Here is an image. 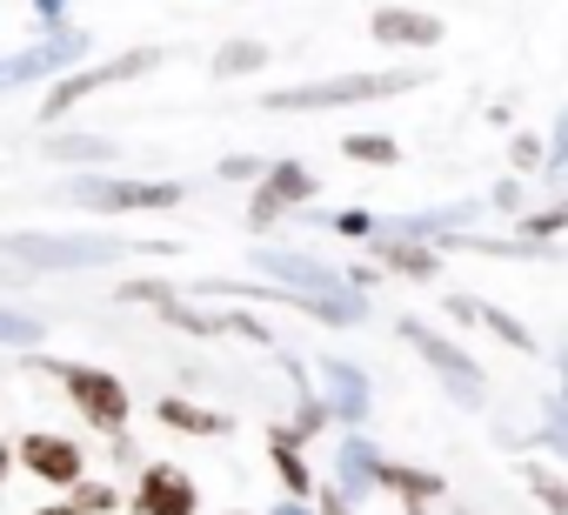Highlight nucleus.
<instances>
[{"mask_svg": "<svg viewBox=\"0 0 568 515\" xmlns=\"http://www.w3.org/2000/svg\"><path fill=\"white\" fill-rule=\"evenodd\" d=\"M0 248H8V262H14V269H8V282H21L28 269H54V275H61V269H108V262H121V254H134V248H141V254H174V241H114V234H108V241H101V234H21V228H14L8 241H0Z\"/></svg>", "mask_w": 568, "mask_h": 515, "instance_id": "nucleus-1", "label": "nucleus"}, {"mask_svg": "<svg viewBox=\"0 0 568 515\" xmlns=\"http://www.w3.org/2000/svg\"><path fill=\"white\" fill-rule=\"evenodd\" d=\"M28 368L54 375V382L68 388V402H74V415H81L88 428H101V435H128L134 395H128V382H121V375L88 368V362H48V355H28Z\"/></svg>", "mask_w": 568, "mask_h": 515, "instance_id": "nucleus-2", "label": "nucleus"}, {"mask_svg": "<svg viewBox=\"0 0 568 515\" xmlns=\"http://www.w3.org/2000/svg\"><path fill=\"white\" fill-rule=\"evenodd\" d=\"M428 74L422 68H395V74H342V81H308V88H274L261 94L274 114H322V108H362V101H388V94H408L422 88Z\"/></svg>", "mask_w": 568, "mask_h": 515, "instance_id": "nucleus-3", "label": "nucleus"}, {"mask_svg": "<svg viewBox=\"0 0 568 515\" xmlns=\"http://www.w3.org/2000/svg\"><path fill=\"white\" fill-rule=\"evenodd\" d=\"M254 275H261V282H274V289L322 295V302L348 309L355 322H368V302H362L355 275H348V269H335V262H315V254H295V248H254Z\"/></svg>", "mask_w": 568, "mask_h": 515, "instance_id": "nucleus-4", "label": "nucleus"}, {"mask_svg": "<svg viewBox=\"0 0 568 515\" xmlns=\"http://www.w3.org/2000/svg\"><path fill=\"white\" fill-rule=\"evenodd\" d=\"M402 342H408L435 375H442V388H448L462 408H481V402H488V375H481V362H475L462 342H448V335H442V329H428L422 315H402Z\"/></svg>", "mask_w": 568, "mask_h": 515, "instance_id": "nucleus-5", "label": "nucleus"}, {"mask_svg": "<svg viewBox=\"0 0 568 515\" xmlns=\"http://www.w3.org/2000/svg\"><path fill=\"white\" fill-rule=\"evenodd\" d=\"M154 68H168V48H128V54H114V61L74 68L68 81H54V88H48V101H41V121H61V114H74L88 94H101V88H121V81H141V74H154Z\"/></svg>", "mask_w": 568, "mask_h": 515, "instance_id": "nucleus-6", "label": "nucleus"}, {"mask_svg": "<svg viewBox=\"0 0 568 515\" xmlns=\"http://www.w3.org/2000/svg\"><path fill=\"white\" fill-rule=\"evenodd\" d=\"M181 181H108V174H81L68 181V201L94 208V214H154V208H181Z\"/></svg>", "mask_w": 568, "mask_h": 515, "instance_id": "nucleus-7", "label": "nucleus"}, {"mask_svg": "<svg viewBox=\"0 0 568 515\" xmlns=\"http://www.w3.org/2000/svg\"><path fill=\"white\" fill-rule=\"evenodd\" d=\"M14 462H21L34 482L68 488V495L88 482V448H81L74 435H54V428H28V435H14Z\"/></svg>", "mask_w": 568, "mask_h": 515, "instance_id": "nucleus-8", "label": "nucleus"}, {"mask_svg": "<svg viewBox=\"0 0 568 515\" xmlns=\"http://www.w3.org/2000/svg\"><path fill=\"white\" fill-rule=\"evenodd\" d=\"M81 54H88V34L81 28H54V34H41L34 48H21V54H8L0 61V88H34V81H68V68H81Z\"/></svg>", "mask_w": 568, "mask_h": 515, "instance_id": "nucleus-9", "label": "nucleus"}, {"mask_svg": "<svg viewBox=\"0 0 568 515\" xmlns=\"http://www.w3.org/2000/svg\"><path fill=\"white\" fill-rule=\"evenodd\" d=\"M134 515H201V488L187 468L174 462H141V482H134Z\"/></svg>", "mask_w": 568, "mask_h": 515, "instance_id": "nucleus-10", "label": "nucleus"}, {"mask_svg": "<svg viewBox=\"0 0 568 515\" xmlns=\"http://www.w3.org/2000/svg\"><path fill=\"white\" fill-rule=\"evenodd\" d=\"M382 462H388V455H382L362 428L342 435V448H335V488H342L348 502H368V495L382 488Z\"/></svg>", "mask_w": 568, "mask_h": 515, "instance_id": "nucleus-11", "label": "nucleus"}, {"mask_svg": "<svg viewBox=\"0 0 568 515\" xmlns=\"http://www.w3.org/2000/svg\"><path fill=\"white\" fill-rule=\"evenodd\" d=\"M368 34H375L382 48L428 54V48L442 41V21H435V14H422V8H375V14H368Z\"/></svg>", "mask_w": 568, "mask_h": 515, "instance_id": "nucleus-12", "label": "nucleus"}, {"mask_svg": "<svg viewBox=\"0 0 568 515\" xmlns=\"http://www.w3.org/2000/svg\"><path fill=\"white\" fill-rule=\"evenodd\" d=\"M267 462H274V475H281V488H288L295 502H308V495H322V475H315V462L302 455V435H295L288 422H274V428H267Z\"/></svg>", "mask_w": 568, "mask_h": 515, "instance_id": "nucleus-13", "label": "nucleus"}, {"mask_svg": "<svg viewBox=\"0 0 568 515\" xmlns=\"http://www.w3.org/2000/svg\"><path fill=\"white\" fill-rule=\"evenodd\" d=\"M368 254H375V269H388V275H408V282H435V275H442V248H428V241L375 234V241H368Z\"/></svg>", "mask_w": 568, "mask_h": 515, "instance_id": "nucleus-14", "label": "nucleus"}, {"mask_svg": "<svg viewBox=\"0 0 568 515\" xmlns=\"http://www.w3.org/2000/svg\"><path fill=\"white\" fill-rule=\"evenodd\" d=\"M448 315H455V322H475V329H488V335H501L515 355H535V349H541V342H535V335H528V329H521L508 309H495V302H475V295H448Z\"/></svg>", "mask_w": 568, "mask_h": 515, "instance_id": "nucleus-15", "label": "nucleus"}, {"mask_svg": "<svg viewBox=\"0 0 568 515\" xmlns=\"http://www.w3.org/2000/svg\"><path fill=\"white\" fill-rule=\"evenodd\" d=\"M315 368H322V382H328V408H335L342 422H362L368 402H375V395H368V375H362L355 362H342V355H322Z\"/></svg>", "mask_w": 568, "mask_h": 515, "instance_id": "nucleus-16", "label": "nucleus"}, {"mask_svg": "<svg viewBox=\"0 0 568 515\" xmlns=\"http://www.w3.org/2000/svg\"><path fill=\"white\" fill-rule=\"evenodd\" d=\"M154 422L161 428H181V435H227L234 428L221 408H201V402H181V395H161L154 402Z\"/></svg>", "mask_w": 568, "mask_h": 515, "instance_id": "nucleus-17", "label": "nucleus"}, {"mask_svg": "<svg viewBox=\"0 0 568 515\" xmlns=\"http://www.w3.org/2000/svg\"><path fill=\"white\" fill-rule=\"evenodd\" d=\"M382 488L402 502V508H428L442 495V475L435 468H408V462H382Z\"/></svg>", "mask_w": 568, "mask_h": 515, "instance_id": "nucleus-18", "label": "nucleus"}, {"mask_svg": "<svg viewBox=\"0 0 568 515\" xmlns=\"http://www.w3.org/2000/svg\"><path fill=\"white\" fill-rule=\"evenodd\" d=\"M261 188H267L274 201H288V208H308V201L322 194V181H315V168H302V161H274Z\"/></svg>", "mask_w": 568, "mask_h": 515, "instance_id": "nucleus-19", "label": "nucleus"}, {"mask_svg": "<svg viewBox=\"0 0 568 515\" xmlns=\"http://www.w3.org/2000/svg\"><path fill=\"white\" fill-rule=\"evenodd\" d=\"M267 68V41H227L214 54V81H234V74H261Z\"/></svg>", "mask_w": 568, "mask_h": 515, "instance_id": "nucleus-20", "label": "nucleus"}, {"mask_svg": "<svg viewBox=\"0 0 568 515\" xmlns=\"http://www.w3.org/2000/svg\"><path fill=\"white\" fill-rule=\"evenodd\" d=\"M521 482L535 488V502H548L555 515H568V475L548 468V462H521Z\"/></svg>", "mask_w": 568, "mask_h": 515, "instance_id": "nucleus-21", "label": "nucleus"}, {"mask_svg": "<svg viewBox=\"0 0 568 515\" xmlns=\"http://www.w3.org/2000/svg\"><path fill=\"white\" fill-rule=\"evenodd\" d=\"M48 154L54 161H114V141L108 134H54Z\"/></svg>", "mask_w": 568, "mask_h": 515, "instance_id": "nucleus-22", "label": "nucleus"}, {"mask_svg": "<svg viewBox=\"0 0 568 515\" xmlns=\"http://www.w3.org/2000/svg\"><path fill=\"white\" fill-rule=\"evenodd\" d=\"M342 154H348V161L395 168V161H402V141H388V134H348V141H342Z\"/></svg>", "mask_w": 568, "mask_h": 515, "instance_id": "nucleus-23", "label": "nucleus"}, {"mask_svg": "<svg viewBox=\"0 0 568 515\" xmlns=\"http://www.w3.org/2000/svg\"><path fill=\"white\" fill-rule=\"evenodd\" d=\"M508 161H515V174H541V168L555 161V148H548L541 134H515V141H508Z\"/></svg>", "mask_w": 568, "mask_h": 515, "instance_id": "nucleus-24", "label": "nucleus"}, {"mask_svg": "<svg viewBox=\"0 0 568 515\" xmlns=\"http://www.w3.org/2000/svg\"><path fill=\"white\" fill-rule=\"evenodd\" d=\"M68 502H74L81 515H114V508H121V488H114V482H94V475H88V482H81V488L68 495Z\"/></svg>", "mask_w": 568, "mask_h": 515, "instance_id": "nucleus-25", "label": "nucleus"}, {"mask_svg": "<svg viewBox=\"0 0 568 515\" xmlns=\"http://www.w3.org/2000/svg\"><path fill=\"white\" fill-rule=\"evenodd\" d=\"M288 214H295L288 201H274L267 188H254V201H247V228H254V234H267V228H281V221H288Z\"/></svg>", "mask_w": 568, "mask_h": 515, "instance_id": "nucleus-26", "label": "nucleus"}, {"mask_svg": "<svg viewBox=\"0 0 568 515\" xmlns=\"http://www.w3.org/2000/svg\"><path fill=\"white\" fill-rule=\"evenodd\" d=\"M555 234H568V201H555V208L521 221V241H555Z\"/></svg>", "mask_w": 568, "mask_h": 515, "instance_id": "nucleus-27", "label": "nucleus"}, {"mask_svg": "<svg viewBox=\"0 0 568 515\" xmlns=\"http://www.w3.org/2000/svg\"><path fill=\"white\" fill-rule=\"evenodd\" d=\"M0 342H8V349H28V342H41V322H28L21 309H8V315H0Z\"/></svg>", "mask_w": 568, "mask_h": 515, "instance_id": "nucleus-28", "label": "nucleus"}, {"mask_svg": "<svg viewBox=\"0 0 568 515\" xmlns=\"http://www.w3.org/2000/svg\"><path fill=\"white\" fill-rule=\"evenodd\" d=\"M328 228H335V234H362V241H375L382 221H375L368 208H342V214H328Z\"/></svg>", "mask_w": 568, "mask_h": 515, "instance_id": "nucleus-29", "label": "nucleus"}, {"mask_svg": "<svg viewBox=\"0 0 568 515\" xmlns=\"http://www.w3.org/2000/svg\"><path fill=\"white\" fill-rule=\"evenodd\" d=\"M267 168H274V161H254V154H227V161H221V181H267Z\"/></svg>", "mask_w": 568, "mask_h": 515, "instance_id": "nucleus-30", "label": "nucleus"}, {"mask_svg": "<svg viewBox=\"0 0 568 515\" xmlns=\"http://www.w3.org/2000/svg\"><path fill=\"white\" fill-rule=\"evenodd\" d=\"M34 14H41V28L54 34V28H68V0H34Z\"/></svg>", "mask_w": 568, "mask_h": 515, "instance_id": "nucleus-31", "label": "nucleus"}, {"mask_svg": "<svg viewBox=\"0 0 568 515\" xmlns=\"http://www.w3.org/2000/svg\"><path fill=\"white\" fill-rule=\"evenodd\" d=\"M322 515H355V502H348L335 482H322Z\"/></svg>", "mask_w": 568, "mask_h": 515, "instance_id": "nucleus-32", "label": "nucleus"}, {"mask_svg": "<svg viewBox=\"0 0 568 515\" xmlns=\"http://www.w3.org/2000/svg\"><path fill=\"white\" fill-rule=\"evenodd\" d=\"M548 148H555V161H548V168H568V108H561V121H555V141H548Z\"/></svg>", "mask_w": 568, "mask_h": 515, "instance_id": "nucleus-33", "label": "nucleus"}, {"mask_svg": "<svg viewBox=\"0 0 568 515\" xmlns=\"http://www.w3.org/2000/svg\"><path fill=\"white\" fill-rule=\"evenodd\" d=\"M488 201H495V208H521V181H501V188H495Z\"/></svg>", "mask_w": 568, "mask_h": 515, "instance_id": "nucleus-34", "label": "nucleus"}, {"mask_svg": "<svg viewBox=\"0 0 568 515\" xmlns=\"http://www.w3.org/2000/svg\"><path fill=\"white\" fill-rule=\"evenodd\" d=\"M267 515H322V508H308V502H295V495H288V502H274Z\"/></svg>", "mask_w": 568, "mask_h": 515, "instance_id": "nucleus-35", "label": "nucleus"}, {"mask_svg": "<svg viewBox=\"0 0 568 515\" xmlns=\"http://www.w3.org/2000/svg\"><path fill=\"white\" fill-rule=\"evenodd\" d=\"M34 515H81L74 502H48V508H34Z\"/></svg>", "mask_w": 568, "mask_h": 515, "instance_id": "nucleus-36", "label": "nucleus"}, {"mask_svg": "<svg viewBox=\"0 0 568 515\" xmlns=\"http://www.w3.org/2000/svg\"><path fill=\"white\" fill-rule=\"evenodd\" d=\"M561 408H568V355H561Z\"/></svg>", "mask_w": 568, "mask_h": 515, "instance_id": "nucleus-37", "label": "nucleus"}, {"mask_svg": "<svg viewBox=\"0 0 568 515\" xmlns=\"http://www.w3.org/2000/svg\"><path fill=\"white\" fill-rule=\"evenodd\" d=\"M234 515H241V508H234Z\"/></svg>", "mask_w": 568, "mask_h": 515, "instance_id": "nucleus-38", "label": "nucleus"}]
</instances>
